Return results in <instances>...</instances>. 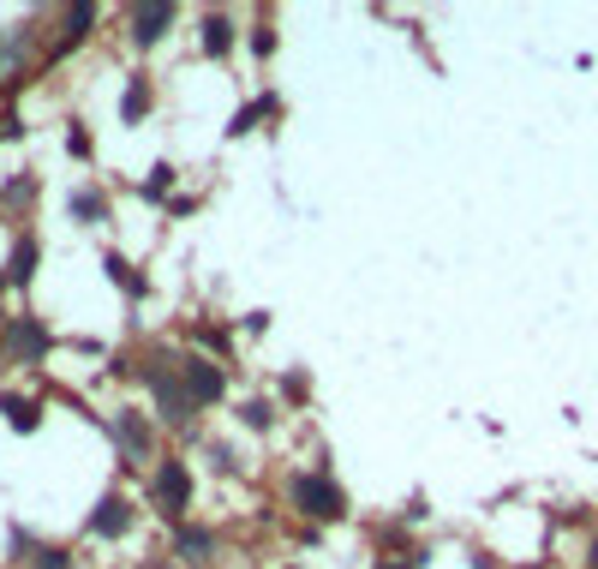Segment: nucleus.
I'll return each instance as SVG.
<instances>
[{
    "instance_id": "f257e3e1",
    "label": "nucleus",
    "mask_w": 598,
    "mask_h": 569,
    "mask_svg": "<svg viewBox=\"0 0 598 569\" xmlns=\"http://www.w3.org/2000/svg\"><path fill=\"white\" fill-rule=\"evenodd\" d=\"M282 503L312 527H341L353 515V498L341 491V479L329 467H288L282 474Z\"/></svg>"
},
{
    "instance_id": "f03ea898",
    "label": "nucleus",
    "mask_w": 598,
    "mask_h": 569,
    "mask_svg": "<svg viewBox=\"0 0 598 569\" xmlns=\"http://www.w3.org/2000/svg\"><path fill=\"white\" fill-rule=\"evenodd\" d=\"M192 503H198V474H192V462H186L180 450L162 455V462L144 474V510L156 515L162 527H180V522H192Z\"/></svg>"
},
{
    "instance_id": "7ed1b4c3",
    "label": "nucleus",
    "mask_w": 598,
    "mask_h": 569,
    "mask_svg": "<svg viewBox=\"0 0 598 569\" xmlns=\"http://www.w3.org/2000/svg\"><path fill=\"white\" fill-rule=\"evenodd\" d=\"M102 432H108L114 462H120L126 474H150V467L162 462V426L150 420V408H132V402H120V408L102 420Z\"/></svg>"
},
{
    "instance_id": "20e7f679",
    "label": "nucleus",
    "mask_w": 598,
    "mask_h": 569,
    "mask_svg": "<svg viewBox=\"0 0 598 569\" xmlns=\"http://www.w3.org/2000/svg\"><path fill=\"white\" fill-rule=\"evenodd\" d=\"M55 330H48V318H36V312H12L7 330H0V360L19 365V372H36V365L55 360Z\"/></svg>"
},
{
    "instance_id": "39448f33",
    "label": "nucleus",
    "mask_w": 598,
    "mask_h": 569,
    "mask_svg": "<svg viewBox=\"0 0 598 569\" xmlns=\"http://www.w3.org/2000/svg\"><path fill=\"white\" fill-rule=\"evenodd\" d=\"M174 569H215L222 564V527L215 522H180V527H168V551H162Z\"/></svg>"
},
{
    "instance_id": "423d86ee",
    "label": "nucleus",
    "mask_w": 598,
    "mask_h": 569,
    "mask_svg": "<svg viewBox=\"0 0 598 569\" xmlns=\"http://www.w3.org/2000/svg\"><path fill=\"white\" fill-rule=\"evenodd\" d=\"M132 527H138V503L120 486H108L96 498V510L84 515V539H96V546H120V539H132Z\"/></svg>"
},
{
    "instance_id": "0eeeda50",
    "label": "nucleus",
    "mask_w": 598,
    "mask_h": 569,
    "mask_svg": "<svg viewBox=\"0 0 598 569\" xmlns=\"http://www.w3.org/2000/svg\"><path fill=\"white\" fill-rule=\"evenodd\" d=\"M120 24H126V43H132L138 55H150V48H162L168 31L180 24V7H174V0H132V7L120 12Z\"/></svg>"
},
{
    "instance_id": "6e6552de",
    "label": "nucleus",
    "mask_w": 598,
    "mask_h": 569,
    "mask_svg": "<svg viewBox=\"0 0 598 569\" xmlns=\"http://www.w3.org/2000/svg\"><path fill=\"white\" fill-rule=\"evenodd\" d=\"M180 384H186V396H192V408L210 414L227 402V365L210 360V353H198V348H186L180 353Z\"/></svg>"
},
{
    "instance_id": "1a4fd4ad",
    "label": "nucleus",
    "mask_w": 598,
    "mask_h": 569,
    "mask_svg": "<svg viewBox=\"0 0 598 569\" xmlns=\"http://www.w3.org/2000/svg\"><path fill=\"white\" fill-rule=\"evenodd\" d=\"M96 24H102V7L96 0H79V7H67L60 12V36L48 43V67H60V60L72 55V48H84L96 36Z\"/></svg>"
},
{
    "instance_id": "9d476101",
    "label": "nucleus",
    "mask_w": 598,
    "mask_h": 569,
    "mask_svg": "<svg viewBox=\"0 0 598 569\" xmlns=\"http://www.w3.org/2000/svg\"><path fill=\"white\" fill-rule=\"evenodd\" d=\"M0 270H7L12 294H31L36 270H43V240H36V228H19V234H12V252H7V264H0Z\"/></svg>"
},
{
    "instance_id": "9b49d317",
    "label": "nucleus",
    "mask_w": 598,
    "mask_h": 569,
    "mask_svg": "<svg viewBox=\"0 0 598 569\" xmlns=\"http://www.w3.org/2000/svg\"><path fill=\"white\" fill-rule=\"evenodd\" d=\"M234 48H239V19L227 7H210L198 19V55L203 60H227Z\"/></svg>"
},
{
    "instance_id": "f8f14e48",
    "label": "nucleus",
    "mask_w": 598,
    "mask_h": 569,
    "mask_svg": "<svg viewBox=\"0 0 598 569\" xmlns=\"http://www.w3.org/2000/svg\"><path fill=\"white\" fill-rule=\"evenodd\" d=\"M67 217L79 222V228H108V222H114V198H108V186L79 181V186L67 193Z\"/></svg>"
},
{
    "instance_id": "ddd939ff",
    "label": "nucleus",
    "mask_w": 598,
    "mask_h": 569,
    "mask_svg": "<svg viewBox=\"0 0 598 569\" xmlns=\"http://www.w3.org/2000/svg\"><path fill=\"white\" fill-rule=\"evenodd\" d=\"M0 414H7V426L19 438H36L43 432V396H31V390H0Z\"/></svg>"
},
{
    "instance_id": "4468645a",
    "label": "nucleus",
    "mask_w": 598,
    "mask_h": 569,
    "mask_svg": "<svg viewBox=\"0 0 598 569\" xmlns=\"http://www.w3.org/2000/svg\"><path fill=\"white\" fill-rule=\"evenodd\" d=\"M156 114V79L150 72H126V91H120V126H144Z\"/></svg>"
},
{
    "instance_id": "2eb2a0df",
    "label": "nucleus",
    "mask_w": 598,
    "mask_h": 569,
    "mask_svg": "<svg viewBox=\"0 0 598 569\" xmlns=\"http://www.w3.org/2000/svg\"><path fill=\"white\" fill-rule=\"evenodd\" d=\"M263 120H282V96H270V91H263V96H251V103H239L234 114H227V126H222V132H227V138H246V132H258Z\"/></svg>"
},
{
    "instance_id": "dca6fc26",
    "label": "nucleus",
    "mask_w": 598,
    "mask_h": 569,
    "mask_svg": "<svg viewBox=\"0 0 598 569\" xmlns=\"http://www.w3.org/2000/svg\"><path fill=\"white\" fill-rule=\"evenodd\" d=\"M102 270H108V282H114V288H120V294H126V300H144V294H150V276H144V270H138V264H132V258H126V252H120V246H108V252H102Z\"/></svg>"
},
{
    "instance_id": "f3484780",
    "label": "nucleus",
    "mask_w": 598,
    "mask_h": 569,
    "mask_svg": "<svg viewBox=\"0 0 598 569\" xmlns=\"http://www.w3.org/2000/svg\"><path fill=\"white\" fill-rule=\"evenodd\" d=\"M246 432H258V438H270L275 426H282V402L275 396H251V402H239V414H234Z\"/></svg>"
},
{
    "instance_id": "a211bd4d",
    "label": "nucleus",
    "mask_w": 598,
    "mask_h": 569,
    "mask_svg": "<svg viewBox=\"0 0 598 569\" xmlns=\"http://www.w3.org/2000/svg\"><path fill=\"white\" fill-rule=\"evenodd\" d=\"M174 181H180V169H174V162H150V174L138 181V198H144V205H168Z\"/></svg>"
},
{
    "instance_id": "6ab92c4d",
    "label": "nucleus",
    "mask_w": 598,
    "mask_h": 569,
    "mask_svg": "<svg viewBox=\"0 0 598 569\" xmlns=\"http://www.w3.org/2000/svg\"><path fill=\"white\" fill-rule=\"evenodd\" d=\"M192 341L198 353H210V360H234V324H192Z\"/></svg>"
},
{
    "instance_id": "aec40b11",
    "label": "nucleus",
    "mask_w": 598,
    "mask_h": 569,
    "mask_svg": "<svg viewBox=\"0 0 598 569\" xmlns=\"http://www.w3.org/2000/svg\"><path fill=\"white\" fill-rule=\"evenodd\" d=\"M275 402H282V408H305V402H312V372H305V365H288V372L275 378Z\"/></svg>"
},
{
    "instance_id": "412c9836",
    "label": "nucleus",
    "mask_w": 598,
    "mask_h": 569,
    "mask_svg": "<svg viewBox=\"0 0 598 569\" xmlns=\"http://www.w3.org/2000/svg\"><path fill=\"white\" fill-rule=\"evenodd\" d=\"M24 569H79V558H72V546H48V539H43Z\"/></svg>"
},
{
    "instance_id": "4be33fe9",
    "label": "nucleus",
    "mask_w": 598,
    "mask_h": 569,
    "mask_svg": "<svg viewBox=\"0 0 598 569\" xmlns=\"http://www.w3.org/2000/svg\"><path fill=\"white\" fill-rule=\"evenodd\" d=\"M67 156L72 162H96V138H91L84 120H67Z\"/></svg>"
},
{
    "instance_id": "5701e85b",
    "label": "nucleus",
    "mask_w": 598,
    "mask_h": 569,
    "mask_svg": "<svg viewBox=\"0 0 598 569\" xmlns=\"http://www.w3.org/2000/svg\"><path fill=\"white\" fill-rule=\"evenodd\" d=\"M275 43H282V36H275V19H258V24L246 31V48H251L258 60H270V55H275Z\"/></svg>"
},
{
    "instance_id": "b1692460",
    "label": "nucleus",
    "mask_w": 598,
    "mask_h": 569,
    "mask_svg": "<svg viewBox=\"0 0 598 569\" xmlns=\"http://www.w3.org/2000/svg\"><path fill=\"white\" fill-rule=\"evenodd\" d=\"M203 455H210L215 474H239V450H234V444H222V438H210V444H203Z\"/></svg>"
},
{
    "instance_id": "393cba45",
    "label": "nucleus",
    "mask_w": 598,
    "mask_h": 569,
    "mask_svg": "<svg viewBox=\"0 0 598 569\" xmlns=\"http://www.w3.org/2000/svg\"><path fill=\"white\" fill-rule=\"evenodd\" d=\"M31 198H36V174H19V181H12L7 193H0V205H7V210H24Z\"/></svg>"
},
{
    "instance_id": "a878e982",
    "label": "nucleus",
    "mask_w": 598,
    "mask_h": 569,
    "mask_svg": "<svg viewBox=\"0 0 598 569\" xmlns=\"http://www.w3.org/2000/svg\"><path fill=\"white\" fill-rule=\"evenodd\" d=\"M239 330H246V336H263V330H270V312H246V318H239Z\"/></svg>"
},
{
    "instance_id": "bb28decb",
    "label": "nucleus",
    "mask_w": 598,
    "mask_h": 569,
    "mask_svg": "<svg viewBox=\"0 0 598 569\" xmlns=\"http://www.w3.org/2000/svg\"><path fill=\"white\" fill-rule=\"evenodd\" d=\"M7 294H12V288H7V270H0V330H7V318H12V312H7Z\"/></svg>"
},
{
    "instance_id": "cd10ccee",
    "label": "nucleus",
    "mask_w": 598,
    "mask_h": 569,
    "mask_svg": "<svg viewBox=\"0 0 598 569\" xmlns=\"http://www.w3.org/2000/svg\"><path fill=\"white\" fill-rule=\"evenodd\" d=\"M372 569H413L407 558H372Z\"/></svg>"
},
{
    "instance_id": "c85d7f7f",
    "label": "nucleus",
    "mask_w": 598,
    "mask_h": 569,
    "mask_svg": "<svg viewBox=\"0 0 598 569\" xmlns=\"http://www.w3.org/2000/svg\"><path fill=\"white\" fill-rule=\"evenodd\" d=\"M587 569H598V534L587 539Z\"/></svg>"
},
{
    "instance_id": "c756f323",
    "label": "nucleus",
    "mask_w": 598,
    "mask_h": 569,
    "mask_svg": "<svg viewBox=\"0 0 598 569\" xmlns=\"http://www.w3.org/2000/svg\"><path fill=\"white\" fill-rule=\"evenodd\" d=\"M0 55H7V24H0Z\"/></svg>"
},
{
    "instance_id": "7c9ffc66",
    "label": "nucleus",
    "mask_w": 598,
    "mask_h": 569,
    "mask_svg": "<svg viewBox=\"0 0 598 569\" xmlns=\"http://www.w3.org/2000/svg\"><path fill=\"white\" fill-rule=\"evenodd\" d=\"M0 365H7V360H0Z\"/></svg>"
}]
</instances>
